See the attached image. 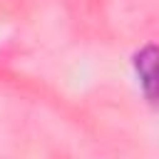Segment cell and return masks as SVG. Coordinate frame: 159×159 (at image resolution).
Masks as SVG:
<instances>
[{"instance_id":"1","label":"cell","mask_w":159,"mask_h":159,"mask_svg":"<svg viewBox=\"0 0 159 159\" xmlns=\"http://www.w3.org/2000/svg\"><path fill=\"white\" fill-rule=\"evenodd\" d=\"M134 72L152 104H159V45H144L134 52Z\"/></svg>"}]
</instances>
